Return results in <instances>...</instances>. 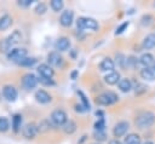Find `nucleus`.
<instances>
[{"label": "nucleus", "mask_w": 155, "mask_h": 144, "mask_svg": "<svg viewBox=\"0 0 155 144\" xmlns=\"http://www.w3.org/2000/svg\"><path fill=\"white\" fill-rule=\"evenodd\" d=\"M21 38H22L21 33L18 30H15L11 35H8L5 39H2L0 41V52H7L8 53L13 48V46L21 40Z\"/></svg>", "instance_id": "1"}, {"label": "nucleus", "mask_w": 155, "mask_h": 144, "mask_svg": "<svg viewBox=\"0 0 155 144\" xmlns=\"http://www.w3.org/2000/svg\"><path fill=\"white\" fill-rule=\"evenodd\" d=\"M136 126L138 128H148L155 122V114L151 111H142L136 117Z\"/></svg>", "instance_id": "2"}, {"label": "nucleus", "mask_w": 155, "mask_h": 144, "mask_svg": "<svg viewBox=\"0 0 155 144\" xmlns=\"http://www.w3.org/2000/svg\"><path fill=\"white\" fill-rule=\"evenodd\" d=\"M119 100V97L113 91H107L96 97V103L99 105H111Z\"/></svg>", "instance_id": "3"}, {"label": "nucleus", "mask_w": 155, "mask_h": 144, "mask_svg": "<svg viewBox=\"0 0 155 144\" xmlns=\"http://www.w3.org/2000/svg\"><path fill=\"white\" fill-rule=\"evenodd\" d=\"M76 27L78 29L82 30V29H88V30H98V22L91 17H79L76 21Z\"/></svg>", "instance_id": "4"}, {"label": "nucleus", "mask_w": 155, "mask_h": 144, "mask_svg": "<svg viewBox=\"0 0 155 144\" xmlns=\"http://www.w3.org/2000/svg\"><path fill=\"white\" fill-rule=\"evenodd\" d=\"M51 121L57 126H64L68 121L67 113L63 109H56L51 113Z\"/></svg>", "instance_id": "5"}, {"label": "nucleus", "mask_w": 155, "mask_h": 144, "mask_svg": "<svg viewBox=\"0 0 155 144\" xmlns=\"http://www.w3.org/2000/svg\"><path fill=\"white\" fill-rule=\"evenodd\" d=\"M25 57H27V50L22 48V47H15L7 53V59H10L12 62H16V63L21 62Z\"/></svg>", "instance_id": "6"}, {"label": "nucleus", "mask_w": 155, "mask_h": 144, "mask_svg": "<svg viewBox=\"0 0 155 144\" xmlns=\"http://www.w3.org/2000/svg\"><path fill=\"white\" fill-rule=\"evenodd\" d=\"M38 82H39V80H38V77L33 73H27V74H24L22 76V85L27 90L35 88V86L38 85Z\"/></svg>", "instance_id": "7"}, {"label": "nucleus", "mask_w": 155, "mask_h": 144, "mask_svg": "<svg viewBox=\"0 0 155 144\" xmlns=\"http://www.w3.org/2000/svg\"><path fill=\"white\" fill-rule=\"evenodd\" d=\"M128 128H130V123L127 121H119L114 126V128H113V134H114V137H116L119 139L120 137H122V136L126 134V132L128 131Z\"/></svg>", "instance_id": "8"}, {"label": "nucleus", "mask_w": 155, "mask_h": 144, "mask_svg": "<svg viewBox=\"0 0 155 144\" xmlns=\"http://www.w3.org/2000/svg\"><path fill=\"white\" fill-rule=\"evenodd\" d=\"M2 96L7 102H15L17 99V90L12 85H5L2 87Z\"/></svg>", "instance_id": "9"}, {"label": "nucleus", "mask_w": 155, "mask_h": 144, "mask_svg": "<svg viewBox=\"0 0 155 144\" xmlns=\"http://www.w3.org/2000/svg\"><path fill=\"white\" fill-rule=\"evenodd\" d=\"M54 48L57 50V52H64L68 51L70 48V40L67 36H61L56 40L54 42Z\"/></svg>", "instance_id": "10"}, {"label": "nucleus", "mask_w": 155, "mask_h": 144, "mask_svg": "<svg viewBox=\"0 0 155 144\" xmlns=\"http://www.w3.org/2000/svg\"><path fill=\"white\" fill-rule=\"evenodd\" d=\"M38 131H39L38 125L34 123V122H29V123L24 125V127H23V129H22V133H23V136H24L25 138H34V137L36 136Z\"/></svg>", "instance_id": "11"}, {"label": "nucleus", "mask_w": 155, "mask_h": 144, "mask_svg": "<svg viewBox=\"0 0 155 144\" xmlns=\"http://www.w3.org/2000/svg\"><path fill=\"white\" fill-rule=\"evenodd\" d=\"M38 73L40 76L42 77H47V79H52V76L54 75V70L52 69V67L47 63H42L38 67Z\"/></svg>", "instance_id": "12"}, {"label": "nucleus", "mask_w": 155, "mask_h": 144, "mask_svg": "<svg viewBox=\"0 0 155 144\" xmlns=\"http://www.w3.org/2000/svg\"><path fill=\"white\" fill-rule=\"evenodd\" d=\"M73 21H74V13H73V11L65 10V11L62 12V15L59 17V23L63 27H70L73 24Z\"/></svg>", "instance_id": "13"}, {"label": "nucleus", "mask_w": 155, "mask_h": 144, "mask_svg": "<svg viewBox=\"0 0 155 144\" xmlns=\"http://www.w3.org/2000/svg\"><path fill=\"white\" fill-rule=\"evenodd\" d=\"M34 97H35L36 102L40 103V104H47V103H50V102L52 100L51 94H50L48 92H46L45 90H38V91L35 92Z\"/></svg>", "instance_id": "14"}, {"label": "nucleus", "mask_w": 155, "mask_h": 144, "mask_svg": "<svg viewBox=\"0 0 155 144\" xmlns=\"http://www.w3.org/2000/svg\"><path fill=\"white\" fill-rule=\"evenodd\" d=\"M47 62H48L50 65L59 67V65H62V63H63V57L59 54V52L53 51V52H50V53L47 54Z\"/></svg>", "instance_id": "15"}, {"label": "nucleus", "mask_w": 155, "mask_h": 144, "mask_svg": "<svg viewBox=\"0 0 155 144\" xmlns=\"http://www.w3.org/2000/svg\"><path fill=\"white\" fill-rule=\"evenodd\" d=\"M120 80H121L120 73H119V71H115V70H114V71L108 73V74L104 76V81H105L108 85H110V86L119 83V82H120Z\"/></svg>", "instance_id": "16"}, {"label": "nucleus", "mask_w": 155, "mask_h": 144, "mask_svg": "<svg viewBox=\"0 0 155 144\" xmlns=\"http://www.w3.org/2000/svg\"><path fill=\"white\" fill-rule=\"evenodd\" d=\"M139 63L144 67V68H150V67H153L154 65V63H155V59H154V57H153V54L151 53H143L140 57H139Z\"/></svg>", "instance_id": "17"}, {"label": "nucleus", "mask_w": 155, "mask_h": 144, "mask_svg": "<svg viewBox=\"0 0 155 144\" xmlns=\"http://www.w3.org/2000/svg\"><path fill=\"white\" fill-rule=\"evenodd\" d=\"M114 68H115V63H114V61L111 59V58H109V57H107V58H104L101 63H99V69L102 70V71H114Z\"/></svg>", "instance_id": "18"}, {"label": "nucleus", "mask_w": 155, "mask_h": 144, "mask_svg": "<svg viewBox=\"0 0 155 144\" xmlns=\"http://www.w3.org/2000/svg\"><path fill=\"white\" fill-rule=\"evenodd\" d=\"M142 46H143L144 50H151V48H154L155 47V34L154 33L148 34L144 38V40L142 42Z\"/></svg>", "instance_id": "19"}, {"label": "nucleus", "mask_w": 155, "mask_h": 144, "mask_svg": "<svg viewBox=\"0 0 155 144\" xmlns=\"http://www.w3.org/2000/svg\"><path fill=\"white\" fill-rule=\"evenodd\" d=\"M140 76H142V79H144L147 81H154L155 80V70H154V68L150 67V68L140 69Z\"/></svg>", "instance_id": "20"}, {"label": "nucleus", "mask_w": 155, "mask_h": 144, "mask_svg": "<svg viewBox=\"0 0 155 144\" xmlns=\"http://www.w3.org/2000/svg\"><path fill=\"white\" fill-rule=\"evenodd\" d=\"M117 86H119V90H120L121 92H125V93H127V92H130V91L132 90V82H131V80L127 79V77L121 79L120 82L117 83Z\"/></svg>", "instance_id": "21"}, {"label": "nucleus", "mask_w": 155, "mask_h": 144, "mask_svg": "<svg viewBox=\"0 0 155 144\" xmlns=\"http://www.w3.org/2000/svg\"><path fill=\"white\" fill-rule=\"evenodd\" d=\"M11 126H12V129L15 132H18L21 129V127H22V115L21 114H15L13 115Z\"/></svg>", "instance_id": "22"}, {"label": "nucleus", "mask_w": 155, "mask_h": 144, "mask_svg": "<svg viewBox=\"0 0 155 144\" xmlns=\"http://www.w3.org/2000/svg\"><path fill=\"white\" fill-rule=\"evenodd\" d=\"M12 24V18L8 15H2L0 17V30H6Z\"/></svg>", "instance_id": "23"}, {"label": "nucleus", "mask_w": 155, "mask_h": 144, "mask_svg": "<svg viewBox=\"0 0 155 144\" xmlns=\"http://www.w3.org/2000/svg\"><path fill=\"white\" fill-rule=\"evenodd\" d=\"M124 144H140V137L137 133H130L125 138Z\"/></svg>", "instance_id": "24"}, {"label": "nucleus", "mask_w": 155, "mask_h": 144, "mask_svg": "<svg viewBox=\"0 0 155 144\" xmlns=\"http://www.w3.org/2000/svg\"><path fill=\"white\" fill-rule=\"evenodd\" d=\"M63 131H64L67 134H71V133H74V132L76 131V123H75L74 121H71V120L67 121L65 125L63 126Z\"/></svg>", "instance_id": "25"}, {"label": "nucleus", "mask_w": 155, "mask_h": 144, "mask_svg": "<svg viewBox=\"0 0 155 144\" xmlns=\"http://www.w3.org/2000/svg\"><path fill=\"white\" fill-rule=\"evenodd\" d=\"M78 94H79V97H80V100H81V104H82V106H84L86 110H90L91 105H90V102H88L87 97L84 94V92H82V91H80V90H78Z\"/></svg>", "instance_id": "26"}, {"label": "nucleus", "mask_w": 155, "mask_h": 144, "mask_svg": "<svg viewBox=\"0 0 155 144\" xmlns=\"http://www.w3.org/2000/svg\"><path fill=\"white\" fill-rule=\"evenodd\" d=\"M115 58H116V64H117L120 68H125V67L127 65V58H126L122 53H116Z\"/></svg>", "instance_id": "27"}, {"label": "nucleus", "mask_w": 155, "mask_h": 144, "mask_svg": "<svg viewBox=\"0 0 155 144\" xmlns=\"http://www.w3.org/2000/svg\"><path fill=\"white\" fill-rule=\"evenodd\" d=\"M35 63H36V58H34V57H25L21 62H18V64L19 65H23V67H31Z\"/></svg>", "instance_id": "28"}, {"label": "nucleus", "mask_w": 155, "mask_h": 144, "mask_svg": "<svg viewBox=\"0 0 155 144\" xmlns=\"http://www.w3.org/2000/svg\"><path fill=\"white\" fill-rule=\"evenodd\" d=\"M50 6H51V8H52L53 11L59 12V11L63 8V1H62V0H51Z\"/></svg>", "instance_id": "29"}, {"label": "nucleus", "mask_w": 155, "mask_h": 144, "mask_svg": "<svg viewBox=\"0 0 155 144\" xmlns=\"http://www.w3.org/2000/svg\"><path fill=\"white\" fill-rule=\"evenodd\" d=\"M8 128H10V121L6 117L1 116L0 117V132H6Z\"/></svg>", "instance_id": "30"}, {"label": "nucleus", "mask_w": 155, "mask_h": 144, "mask_svg": "<svg viewBox=\"0 0 155 144\" xmlns=\"http://www.w3.org/2000/svg\"><path fill=\"white\" fill-rule=\"evenodd\" d=\"M105 132L104 131H94L93 132V138L96 139V140H99V142H103V140H105Z\"/></svg>", "instance_id": "31"}, {"label": "nucleus", "mask_w": 155, "mask_h": 144, "mask_svg": "<svg viewBox=\"0 0 155 144\" xmlns=\"http://www.w3.org/2000/svg\"><path fill=\"white\" fill-rule=\"evenodd\" d=\"M46 10H47V7H46V5L44 4V2H40V4H38L36 6H35V13H38V15H44L45 12H46Z\"/></svg>", "instance_id": "32"}, {"label": "nucleus", "mask_w": 155, "mask_h": 144, "mask_svg": "<svg viewBox=\"0 0 155 144\" xmlns=\"http://www.w3.org/2000/svg\"><path fill=\"white\" fill-rule=\"evenodd\" d=\"M104 127H105L104 119H98V121H96L94 123V131H104Z\"/></svg>", "instance_id": "33"}, {"label": "nucleus", "mask_w": 155, "mask_h": 144, "mask_svg": "<svg viewBox=\"0 0 155 144\" xmlns=\"http://www.w3.org/2000/svg\"><path fill=\"white\" fill-rule=\"evenodd\" d=\"M38 80H39V82H41L42 85H46V86H53V85H54V81H53L52 79H47V77L39 76Z\"/></svg>", "instance_id": "34"}, {"label": "nucleus", "mask_w": 155, "mask_h": 144, "mask_svg": "<svg viewBox=\"0 0 155 144\" xmlns=\"http://www.w3.org/2000/svg\"><path fill=\"white\" fill-rule=\"evenodd\" d=\"M128 24H130V22L127 21V22H124L122 24H120L119 27H117V29H116V31H115V35H119V34H122L126 29H127V27H128Z\"/></svg>", "instance_id": "35"}, {"label": "nucleus", "mask_w": 155, "mask_h": 144, "mask_svg": "<svg viewBox=\"0 0 155 144\" xmlns=\"http://www.w3.org/2000/svg\"><path fill=\"white\" fill-rule=\"evenodd\" d=\"M38 127H39V131H47V129H50L51 125L47 123V121H42L38 125Z\"/></svg>", "instance_id": "36"}, {"label": "nucleus", "mask_w": 155, "mask_h": 144, "mask_svg": "<svg viewBox=\"0 0 155 144\" xmlns=\"http://www.w3.org/2000/svg\"><path fill=\"white\" fill-rule=\"evenodd\" d=\"M147 86H144V85H140V83H138L137 86H136V93L137 94H140V93H143V92H145L147 91Z\"/></svg>", "instance_id": "37"}, {"label": "nucleus", "mask_w": 155, "mask_h": 144, "mask_svg": "<svg viewBox=\"0 0 155 144\" xmlns=\"http://www.w3.org/2000/svg\"><path fill=\"white\" fill-rule=\"evenodd\" d=\"M31 4H33V0H18V5L19 6H23V7L30 6Z\"/></svg>", "instance_id": "38"}, {"label": "nucleus", "mask_w": 155, "mask_h": 144, "mask_svg": "<svg viewBox=\"0 0 155 144\" xmlns=\"http://www.w3.org/2000/svg\"><path fill=\"white\" fill-rule=\"evenodd\" d=\"M136 64H137V59L133 56H131V57L127 58V67H134Z\"/></svg>", "instance_id": "39"}, {"label": "nucleus", "mask_w": 155, "mask_h": 144, "mask_svg": "<svg viewBox=\"0 0 155 144\" xmlns=\"http://www.w3.org/2000/svg\"><path fill=\"white\" fill-rule=\"evenodd\" d=\"M75 111H78V113H85L86 109L82 106V104H75Z\"/></svg>", "instance_id": "40"}, {"label": "nucleus", "mask_w": 155, "mask_h": 144, "mask_svg": "<svg viewBox=\"0 0 155 144\" xmlns=\"http://www.w3.org/2000/svg\"><path fill=\"white\" fill-rule=\"evenodd\" d=\"M109 144H122L117 138H114V139H111V140H109Z\"/></svg>", "instance_id": "41"}, {"label": "nucleus", "mask_w": 155, "mask_h": 144, "mask_svg": "<svg viewBox=\"0 0 155 144\" xmlns=\"http://www.w3.org/2000/svg\"><path fill=\"white\" fill-rule=\"evenodd\" d=\"M78 75H79V71H78V70H74V71H71V74H70V76H71L73 80H75Z\"/></svg>", "instance_id": "42"}, {"label": "nucleus", "mask_w": 155, "mask_h": 144, "mask_svg": "<svg viewBox=\"0 0 155 144\" xmlns=\"http://www.w3.org/2000/svg\"><path fill=\"white\" fill-rule=\"evenodd\" d=\"M143 144H153V143H151V142H144Z\"/></svg>", "instance_id": "43"}, {"label": "nucleus", "mask_w": 155, "mask_h": 144, "mask_svg": "<svg viewBox=\"0 0 155 144\" xmlns=\"http://www.w3.org/2000/svg\"><path fill=\"white\" fill-rule=\"evenodd\" d=\"M153 68H154V70H155V63H154V65H153Z\"/></svg>", "instance_id": "44"}]
</instances>
